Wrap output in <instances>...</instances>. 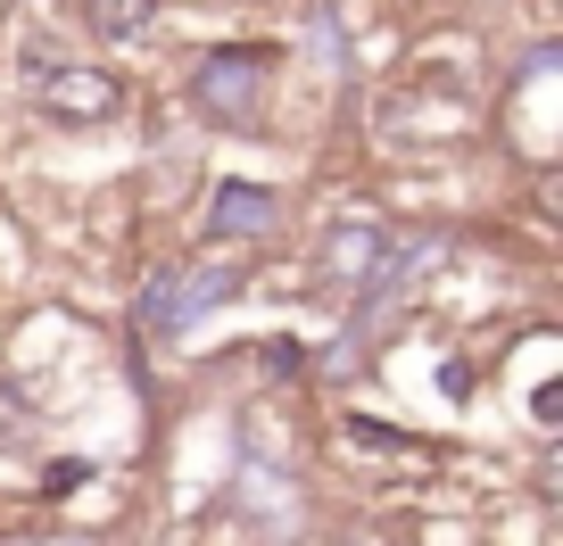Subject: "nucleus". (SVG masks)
<instances>
[{
    "instance_id": "obj_1",
    "label": "nucleus",
    "mask_w": 563,
    "mask_h": 546,
    "mask_svg": "<svg viewBox=\"0 0 563 546\" xmlns=\"http://www.w3.org/2000/svg\"><path fill=\"white\" fill-rule=\"evenodd\" d=\"M257 91H265V51H216L199 67L191 100L208 108L216 124H257Z\"/></svg>"
},
{
    "instance_id": "obj_2",
    "label": "nucleus",
    "mask_w": 563,
    "mask_h": 546,
    "mask_svg": "<svg viewBox=\"0 0 563 546\" xmlns=\"http://www.w3.org/2000/svg\"><path fill=\"white\" fill-rule=\"evenodd\" d=\"M117 100L124 91L108 67H42V83H34V108L58 124H100V116H117Z\"/></svg>"
},
{
    "instance_id": "obj_3",
    "label": "nucleus",
    "mask_w": 563,
    "mask_h": 546,
    "mask_svg": "<svg viewBox=\"0 0 563 546\" xmlns=\"http://www.w3.org/2000/svg\"><path fill=\"white\" fill-rule=\"evenodd\" d=\"M274 191L265 182H224L216 191V208H208V232L216 241H257V232H274Z\"/></svg>"
},
{
    "instance_id": "obj_4",
    "label": "nucleus",
    "mask_w": 563,
    "mask_h": 546,
    "mask_svg": "<svg viewBox=\"0 0 563 546\" xmlns=\"http://www.w3.org/2000/svg\"><path fill=\"white\" fill-rule=\"evenodd\" d=\"M382 257H389L382 224H340L332 241H323V265H332L340 282H356V274H382Z\"/></svg>"
},
{
    "instance_id": "obj_5",
    "label": "nucleus",
    "mask_w": 563,
    "mask_h": 546,
    "mask_svg": "<svg viewBox=\"0 0 563 546\" xmlns=\"http://www.w3.org/2000/svg\"><path fill=\"white\" fill-rule=\"evenodd\" d=\"M158 18V0H84V25L100 42H124V34H141V25Z\"/></svg>"
}]
</instances>
